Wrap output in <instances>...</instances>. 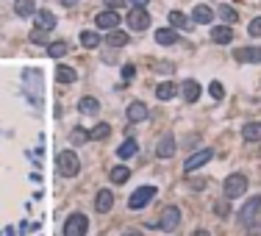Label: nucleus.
<instances>
[{
    "label": "nucleus",
    "mask_w": 261,
    "mask_h": 236,
    "mask_svg": "<svg viewBox=\"0 0 261 236\" xmlns=\"http://www.w3.org/2000/svg\"><path fill=\"white\" fill-rule=\"evenodd\" d=\"M242 139L244 142H261V122H247L242 128Z\"/></svg>",
    "instance_id": "nucleus-16"
},
{
    "label": "nucleus",
    "mask_w": 261,
    "mask_h": 236,
    "mask_svg": "<svg viewBox=\"0 0 261 236\" xmlns=\"http://www.w3.org/2000/svg\"><path fill=\"white\" fill-rule=\"evenodd\" d=\"M192 236H208V230H203V228H197V230H195V233H192Z\"/></svg>",
    "instance_id": "nucleus-41"
},
{
    "label": "nucleus",
    "mask_w": 261,
    "mask_h": 236,
    "mask_svg": "<svg viewBox=\"0 0 261 236\" xmlns=\"http://www.w3.org/2000/svg\"><path fill=\"white\" fill-rule=\"evenodd\" d=\"M192 20L195 23H200V25H208L214 20V12L208 6H195V12H192Z\"/></svg>",
    "instance_id": "nucleus-20"
},
{
    "label": "nucleus",
    "mask_w": 261,
    "mask_h": 236,
    "mask_svg": "<svg viewBox=\"0 0 261 236\" xmlns=\"http://www.w3.org/2000/svg\"><path fill=\"white\" fill-rule=\"evenodd\" d=\"M148 25H150V14H148V9H145V6H134L128 12V28L145 31Z\"/></svg>",
    "instance_id": "nucleus-7"
},
{
    "label": "nucleus",
    "mask_w": 261,
    "mask_h": 236,
    "mask_svg": "<svg viewBox=\"0 0 261 236\" xmlns=\"http://www.w3.org/2000/svg\"><path fill=\"white\" fill-rule=\"evenodd\" d=\"M258 211H261V194H255V197H250L247 203L242 206V211H239V225H244V228H247L250 222H255Z\"/></svg>",
    "instance_id": "nucleus-5"
},
{
    "label": "nucleus",
    "mask_w": 261,
    "mask_h": 236,
    "mask_svg": "<svg viewBox=\"0 0 261 236\" xmlns=\"http://www.w3.org/2000/svg\"><path fill=\"white\" fill-rule=\"evenodd\" d=\"M222 192H225V197H242L244 192H247V178L239 175V172H233V175L225 178V183H222Z\"/></svg>",
    "instance_id": "nucleus-2"
},
{
    "label": "nucleus",
    "mask_w": 261,
    "mask_h": 236,
    "mask_svg": "<svg viewBox=\"0 0 261 236\" xmlns=\"http://www.w3.org/2000/svg\"><path fill=\"white\" fill-rule=\"evenodd\" d=\"M247 228H250V230H247V236H261V222H250Z\"/></svg>",
    "instance_id": "nucleus-37"
},
{
    "label": "nucleus",
    "mask_w": 261,
    "mask_h": 236,
    "mask_svg": "<svg viewBox=\"0 0 261 236\" xmlns=\"http://www.w3.org/2000/svg\"><path fill=\"white\" fill-rule=\"evenodd\" d=\"M67 50H70V45H67V42H53V45L48 48V53L53 56V59H61V56L67 53Z\"/></svg>",
    "instance_id": "nucleus-30"
},
{
    "label": "nucleus",
    "mask_w": 261,
    "mask_h": 236,
    "mask_svg": "<svg viewBox=\"0 0 261 236\" xmlns=\"http://www.w3.org/2000/svg\"><path fill=\"white\" fill-rule=\"evenodd\" d=\"M236 61H244V64H258L261 61V48H242L233 53Z\"/></svg>",
    "instance_id": "nucleus-11"
},
{
    "label": "nucleus",
    "mask_w": 261,
    "mask_h": 236,
    "mask_svg": "<svg viewBox=\"0 0 261 236\" xmlns=\"http://www.w3.org/2000/svg\"><path fill=\"white\" fill-rule=\"evenodd\" d=\"M170 25L172 28H189V20H186V14H181V12H170Z\"/></svg>",
    "instance_id": "nucleus-28"
},
{
    "label": "nucleus",
    "mask_w": 261,
    "mask_h": 236,
    "mask_svg": "<svg viewBox=\"0 0 261 236\" xmlns=\"http://www.w3.org/2000/svg\"><path fill=\"white\" fill-rule=\"evenodd\" d=\"M175 150H178V145H175L172 136H164V139L156 145V156H159V158H172V156H175Z\"/></svg>",
    "instance_id": "nucleus-13"
},
{
    "label": "nucleus",
    "mask_w": 261,
    "mask_h": 236,
    "mask_svg": "<svg viewBox=\"0 0 261 236\" xmlns=\"http://www.w3.org/2000/svg\"><path fill=\"white\" fill-rule=\"evenodd\" d=\"M111 206H114V194L108 192V189H100V192L95 194V208L100 214H106V211H111Z\"/></svg>",
    "instance_id": "nucleus-12"
},
{
    "label": "nucleus",
    "mask_w": 261,
    "mask_h": 236,
    "mask_svg": "<svg viewBox=\"0 0 261 236\" xmlns=\"http://www.w3.org/2000/svg\"><path fill=\"white\" fill-rule=\"evenodd\" d=\"M14 12H17L20 17H34V14H36V3H34V0H17V3H14Z\"/></svg>",
    "instance_id": "nucleus-22"
},
{
    "label": "nucleus",
    "mask_w": 261,
    "mask_h": 236,
    "mask_svg": "<svg viewBox=\"0 0 261 236\" xmlns=\"http://www.w3.org/2000/svg\"><path fill=\"white\" fill-rule=\"evenodd\" d=\"M250 37H261V17H255L253 23H250Z\"/></svg>",
    "instance_id": "nucleus-35"
},
{
    "label": "nucleus",
    "mask_w": 261,
    "mask_h": 236,
    "mask_svg": "<svg viewBox=\"0 0 261 236\" xmlns=\"http://www.w3.org/2000/svg\"><path fill=\"white\" fill-rule=\"evenodd\" d=\"M134 75H137V70H134V64H125V67H122V78H125V81H130V78H134Z\"/></svg>",
    "instance_id": "nucleus-36"
},
{
    "label": "nucleus",
    "mask_w": 261,
    "mask_h": 236,
    "mask_svg": "<svg viewBox=\"0 0 261 236\" xmlns=\"http://www.w3.org/2000/svg\"><path fill=\"white\" fill-rule=\"evenodd\" d=\"M31 42H34V45H42V42H48V31H42V28H34V31H31Z\"/></svg>",
    "instance_id": "nucleus-34"
},
{
    "label": "nucleus",
    "mask_w": 261,
    "mask_h": 236,
    "mask_svg": "<svg viewBox=\"0 0 261 236\" xmlns=\"http://www.w3.org/2000/svg\"><path fill=\"white\" fill-rule=\"evenodd\" d=\"M125 114H128L130 122H142L145 117H148V106H145L142 100H134V103L128 106V111H125Z\"/></svg>",
    "instance_id": "nucleus-14"
},
{
    "label": "nucleus",
    "mask_w": 261,
    "mask_h": 236,
    "mask_svg": "<svg viewBox=\"0 0 261 236\" xmlns=\"http://www.w3.org/2000/svg\"><path fill=\"white\" fill-rule=\"evenodd\" d=\"M95 23H97V28H106V31H114L119 25V14L114 12V9H106V12H100L95 17Z\"/></svg>",
    "instance_id": "nucleus-9"
},
{
    "label": "nucleus",
    "mask_w": 261,
    "mask_h": 236,
    "mask_svg": "<svg viewBox=\"0 0 261 236\" xmlns=\"http://www.w3.org/2000/svg\"><path fill=\"white\" fill-rule=\"evenodd\" d=\"M156 97H159V100H170V97H175V84H170V81L159 84V86H156Z\"/></svg>",
    "instance_id": "nucleus-26"
},
{
    "label": "nucleus",
    "mask_w": 261,
    "mask_h": 236,
    "mask_svg": "<svg viewBox=\"0 0 261 236\" xmlns=\"http://www.w3.org/2000/svg\"><path fill=\"white\" fill-rule=\"evenodd\" d=\"M156 192H159V189H156V186H150V183H148V186H139L137 192H134V194L128 197V208H134V211L145 208V206L150 203V200L156 197Z\"/></svg>",
    "instance_id": "nucleus-3"
},
{
    "label": "nucleus",
    "mask_w": 261,
    "mask_h": 236,
    "mask_svg": "<svg viewBox=\"0 0 261 236\" xmlns=\"http://www.w3.org/2000/svg\"><path fill=\"white\" fill-rule=\"evenodd\" d=\"M81 45H83V48H97V45H100V37H97L95 31H83V34H81Z\"/></svg>",
    "instance_id": "nucleus-27"
},
{
    "label": "nucleus",
    "mask_w": 261,
    "mask_h": 236,
    "mask_svg": "<svg viewBox=\"0 0 261 236\" xmlns=\"http://www.w3.org/2000/svg\"><path fill=\"white\" fill-rule=\"evenodd\" d=\"M200 84H197V81H184V84H181V95H184V100L186 103H197V97H200Z\"/></svg>",
    "instance_id": "nucleus-10"
},
{
    "label": "nucleus",
    "mask_w": 261,
    "mask_h": 236,
    "mask_svg": "<svg viewBox=\"0 0 261 236\" xmlns=\"http://www.w3.org/2000/svg\"><path fill=\"white\" fill-rule=\"evenodd\" d=\"M214 158V150L211 147H203V150H197V153H192L189 158H186V164H184V170L186 172H195L197 167H203V164H208Z\"/></svg>",
    "instance_id": "nucleus-8"
},
{
    "label": "nucleus",
    "mask_w": 261,
    "mask_h": 236,
    "mask_svg": "<svg viewBox=\"0 0 261 236\" xmlns=\"http://www.w3.org/2000/svg\"><path fill=\"white\" fill-rule=\"evenodd\" d=\"M34 17H36V28L48 31V34H50V31L56 28V17H53V14H50V12H45V9H42V12H36Z\"/></svg>",
    "instance_id": "nucleus-15"
},
{
    "label": "nucleus",
    "mask_w": 261,
    "mask_h": 236,
    "mask_svg": "<svg viewBox=\"0 0 261 236\" xmlns=\"http://www.w3.org/2000/svg\"><path fill=\"white\" fill-rule=\"evenodd\" d=\"M108 133H111V128H108L106 122H100V125H95V128L89 131V139H106Z\"/></svg>",
    "instance_id": "nucleus-29"
},
{
    "label": "nucleus",
    "mask_w": 261,
    "mask_h": 236,
    "mask_svg": "<svg viewBox=\"0 0 261 236\" xmlns=\"http://www.w3.org/2000/svg\"><path fill=\"white\" fill-rule=\"evenodd\" d=\"M220 20H225V23H236V20H239L236 9H231V6H220Z\"/></svg>",
    "instance_id": "nucleus-31"
},
{
    "label": "nucleus",
    "mask_w": 261,
    "mask_h": 236,
    "mask_svg": "<svg viewBox=\"0 0 261 236\" xmlns=\"http://www.w3.org/2000/svg\"><path fill=\"white\" fill-rule=\"evenodd\" d=\"M211 39H214L217 45H228V42L233 39V31L228 28V25H220V28H214V31H211Z\"/></svg>",
    "instance_id": "nucleus-18"
},
{
    "label": "nucleus",
    "mask_w": 261,
    "mask_h": 236,
    "mask_svg": "<svg viewBox=\"0 0 261 236\" xmlns=\"http://www.w3.org/2000/svg\"><path fill=\"white\" fill-rule=\"evenodd\" d=\"M178 222H181V211H178V206H164V211H161V217H159V228L170 233V230L178 228Z\"/></svg>",
    "instance_id": "nucleus-6"
},
{
    "label": "nucleus",
    "mask_w": 261,
    "mask_h": 236,
    "mask_svg": "<svg viewBox=\"0 0 261 236\" xmlns=\"http://www.w3.org/2000/svg\"><path fill=\"white\" fill-rule=\"evenodd\" d=\"M75 70H72V67H56V81H59V84H75Z\"/></svg>",
    "instance_id": "nucleus-21"
},
{
    "label": "nucleus",
    "mask_w": 261,
    "mask_h": 236,
    "mask_svg": "<svg viewBox=\"0 0 261 236\" xmlns=\"http://www.w3.org/2000/svg\"><path fill=\"white\" fill-rule=\"evenodd\" d=\"M86 139H89V133L83 131V128H75V131L70 133V142H72V145H83Z\"/></svg>",
    "instance_id": "nucleus-32"
},
{
    "label": "nucleus",
    "mask_w": 261,
    "mask_h": 236,
    "mask_svg": "<svg viewBox=\"0 0 261 236\" xmlns=\"http://www.w3.org/2000/svg\"><path fill=\"white\" fill-rule=\"evenodd\" d=\"M128 3H130V6H148L150 0H128Z\"/></svg>",
    "instance_id": "nucleus-40"
},
{
    "label": "nucleus",
    "mask_w": 261,
    "mask_h": 236,
    "mask_svg": "<svg viewBox=\"0 0 261 236\" xmlns=\"http://www.w3.org/2000/svg\"><path fill=\"white\" fill-rule=\"evenodd\" d=\"M214 211L220 214V217H228V203H217V206H214Z\"/></svg>",
    "instance_id": "nucleus-38"
},
{
    "label": "nucleus",
    "mask_w": 261,
    "mask_h": 236,
    "mask_svg": "<svg viewBox=\"0 0 261 236\" xmlns=\"http://www.w3.org/2000/svg\"><path fill=\"white\" fill-rule=\"evenodd\" d=\"M128 34L125 31H119V28H114V31H108V37H106V42L111 45V48H122V45H128Z\"/></svg>",
    "instance_id": "nucleus-19"
},
{
    "label": "nucleus",
    "mask_w": 261,
    "mask_h": 236,
    "mask_svg": "<svg viewBox=\"0 0 261 236\" xmlns=\"http://www.w3.org/2000/svg\"><path fill=\"white\" fill-rule=\"evenodd\" d=\"M78 109H81V114H97V111H100V103H97L95 97H81Z\"/></svg>",
    "instance_id": "nucleus-23"
},
{
    "label": "nucleus",
    "mask_w": 261,
    "mask_h": 236,
    "mask_svg": "<svg viewBox=\"0 0 261 236\" xmlns=\"http://www.w3.org/2000/svg\"><path fill=\"white\" fill-rule=\"evenodd\" d=\"M122 236H142V233H139V230H125Z\"/></svg>",
    "instance_id": "nucleus-42"
},
{
    "label": "nucleus",
    "mask_w": 261,
    "mask_h": 236,
    "mask_svg": "<svg viewBox=\"0 0 261 236\" xmlns=\"http://www.w3.org/2000/svg\"><path fill=\"white\" fill-rule=\"evenodd\" d=\"M61 3H64V6H75L78 0H61Z\"/></svg>",
    "instance_id": "nucleus-43"
},
{
    "label": "nucleus",
    "mask_w": 261,
    "mask_h": 236,
    "mask_svg": "<svg viewBox=\"0 0 261 236\" xmlns=\"http://www.w3.org/2000/svg\"><path fill=\"white\" fill-rule=\"evenodd\" d=\"M156 42L159 45H175L178 42V34H175V28H159L156 31Z\"/></svg>",
    "instance_id": "nucleus-17"
},
{
    "label": "nucleus",
    "mask_w": 261,
    "mask_h": 236,
    "mask_svg": "<svg viewBox=\"0 0 261 236\" xmlns=\"http://www.w3.org/2000/svg\"><path fill=\"white\" fill-rule=\"evenodd\" d=\"M137 150H139V145L134 139H128V142H122V145L117 147V156L119 158H134V156H137Z\"/></svg>",
    "instance_id": "nucleus-24"
},
{
    "label": "nucleus",
    "mask_w": 261,
    "mask_h": 236,
    "mask_svg": "<svg viewBox=\"0 0 261 236\" xmlns=\"http://www.w3.org/2000/svg\"><path fill=\"white\" fill-rule=\"evenodd\" d=\"M103 3H106L108 9H114V12H117L119 6H125V0H103Z\"/></svg>",
    "instance_id": "nucleus-39"
},
{
    "label": "nucleus",
    "mask_w": 261,
    "mask_h": 236,
    "mask_svg": "<svg viewBox=\"0 0 261 236\" xmlns=\"http://www.w3.org/2000/svg\"><path fill=\"white\" fill-rule=\"evenodd\" d=\"M56 161H59V172L64 178H75L81 172V161H78V156L72 150H61Z\"/></svg>",
    "instance_id": "nucleus-1"
},
{
    "label": "nucleus",
    "mask_w": 261,
    "mask_h": 236,
    "mask_svg": "<svg viewBox=\"0 0 261 236\" xmlns=\"http://www.w3.org/2000/svg\"><path fill=\"white\" fill-rule=\"evenodd\" d=\"M208 92H211V97H214V100H222V97H225V89H222V84H220V81H211Z\"/></svg>",
    "instance_id": "nucleus-33"
},
{
    "label": "nucleus",
    "mask_w": 261,
    "mask_h": 236,
    "mask_svg": "<svg viewBox=\"0 0 261 236\" xmlns=\"http://www.w3.org/2000/svg\"><path fill=\"white\" fill-rule=\"evenodd\" d=\"M89 230V219L83 217V214H70L64 222V236H86Z\"/></svg>",
    "instance_id": "nucleus-4"
},
{
    "label": "nucleus",
    "mask_w": 261,
    "mask_h": 236,
    "mask_svg": "<svg viewBox=\"0 0 261 236\" xmlns=\"http://www.w3.org/2000/svg\"><path fill=\"white\" fill-rule=\"evenodd\" d=\"M130 178V170L125 167V164H117V167H111V183H125Z\"/></svg>",
    "instance_id": "nucleus-25"
}]
</instances>
